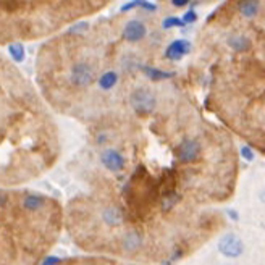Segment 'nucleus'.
<instances>
[{
  "instance_id": "1",
  "label": "nucleus",
  "mask_w": 265,
  "mask_h": 265,
  "mask_svg": "<svg viewBox=\"0 0 265 265\" xmlns=\"http://www.w3.org/2000/svg\"><path fill=\"white\" fill-rule=\"evenodd\" d=\"M129 102H131V107L134 108L136 113L139 115H149L155 110L157 105V100H155V95L146 88H138L131 92L129 97Z\"/></svg>"
},
{
  "instance_id": "2",
  "label": "nucleus",
  "mask_w": 265,
  "mask_h": 265,
  "mask_svg": "<svg viewBox=\"0 0 265 265\" xmlns=\"http://www.w3.org/2000/svg\"><path fill=\"white\" fill-rule=\"evenodd\" d=\"M94 78V71L92 67L86 62H78L71 67L70 71V81L73 86L76 88H88L90 83H92Z\"/></svg>"
},
{
  "instance_id": "3",
  "label": "nucleus",
  "mask_w": 265,
  "mask_h": 265,
  "mask_svg": "<svg viewBox=\"0 0 265 265\" xmlns=\"http://www.w3.org/2000/svg\"><path fill=\"white\" fill-rule=\"evenodd\" d=\"M218 251L222 252L225 257L235 259V257H239L243 254L244 244L238 235H235V233H228V235L222 236V239L218 241Z\"/></svg>"
},
{
  "instance_id": "4",
  "label": "nucleus",
  "mask_w": 265,
  "mask_h": 265,
  "mask_svg": "<svg viewBox=\"0 0 265 265\" xmlns=\"http://www.w3.org/2000/svg\"><path fill=\"white\" fill-rule=\"evenodd\" d=\"M199 152H200V146L194 139H184L177 147V157L181 162H194L197 159Z\"/></svg>"
},
{
  "instance_id": "5",
  "label": "nucleus",
  "mask_w": 265,
  "mask_h": 265,
  "mask_svg": "<svg viewBox=\"0 0 265 265\" xmlns=\"http://www.w3.org/2000/svg\"><path fill=\"white\" fill-rule=\"evenodd\" d=\"M100 162L110 172H121L123 167H125V159L115 149H105L100 155Z\"/></svg>"
},
{
  "instance_id": "6",
  "label": "nucleus",
  "mask_w": 265,
  "mask_h": 265,
  "mask_svg": "<svg viewBox=\"0 0 265 265\" xmlns=\"http://www.w3.org/2000/svg\"><path fill=\"white\" fill-rule=\"evenodd\" d=\"M146 36V26L139 19H131L123 29V39L128 42H139Z\"/></svg>"
},
{
  "instance_id": "7",
  "label": "nucleus",
  "mask_w": 265,
  "mask_h": 265,
  "mask_svg": "<svg viewBox=\"0 0 265 265\" xmlns=\"http://www.w3.org/2000/svg\"><path fill=\"white\" fill-rule=\"evenodd\" d=\"M189 50H191L189 42L184 41V39H177V41H173L167 47L165 57L170 58V60H179V58H183Z\"/></svg>"
},
{
  "instance_id": "8",
  "label": "nucleus",
  "mask_w": 265,
  "mask_h": 265,
  "mask_svg": "<svg viewBox=\"0 0 265 265\" xmlns=\"http://www.w3.org/2000/svg\"><path fill=\"white\" fill-rule=\"evenodd\" d=\"M102 218L108 226H118L123 222V213L116 205H110L107 209H103Z\"/></svg>"
},
{
  "instance_id": "9",
  "label": "nucleus",
  "mask_w": 265,
  "mask_h": 265,
  "mask_svg": "<svg viewBox=\"0 0 265 265\" xmlns=\"http://www.w3.org/2000/svg\"><path fill=\"white\" fill-rule=\"evenodd\" d=\"M45 204V199L39 194H26L23 197V207L28 212H37L41 210Z\"/></svg>"
},
{
  "instance_id": "10",
  "label": "nucleus",
  "mask_w": 265,
  "mask_h": 265,
  "mask_svg": "<svg viewBox=\"0 0 265 265\" xmlns=\"http://www.w3.org/2000/svg\"><path fill=\"white\" fill-rule=\"evenodd\" d=\"M259 6H261L259 0H243L239 3V13L244 18H254L259 13Z\"/></svg>"
},
{
  "instance_id": "11",
  "label": "nucleus",
  "mask_w": 265,
  "mask_h": 265,
  "mask_svg": "<svg viewBox=\"0 0 265 265\" xmlns=\"http://www.w3.org/2000/svg\"><path fill=\"white\" fill-rule=\"evenodd\" d=\"M142 71H144V75L147 78H151L152 81L170 80V78L175 76L173 71H164V70H159V68H152V67H144V68H142Z\"/></svg>"
},
{
  "instance_id": "12",
  "label": "nucleus",
  "mask_w": 265,
  "mask_h": 265,
  "mask_svg": "<svg viewBox=\"0 0 265 265\" xmlns=\"http://www.w3.org/2000/svg\"><path fill=\"white\" fill-rule=\"evenodd\" d=\"M142 243V238L138 231H129L125 235V238H123V248H125L126 251H134V249H138L139 246Z\"/></svg>"
},
{
  "instance_id": "13",
  "label": "nucleus",
  "mask_w": 265,
  "mask_h": 265,
  "mask_svg": "<svg viewBox=\"0 0 265 265\" xmlns=\"http://www.w3.org/2000/svg\"><path fill=\"white\" fill-rule=\"evenodd\" d=\"M228 45H230L233 50H236V52H244V50L249 49L251 41L246 36H243V34H235V36H231L228 39Z\"/></svg>"
},
{
  "instance_id": "14",
  "label": "nucleus",
  "mask_w": 265,
  "mask_h": 265,
  "mask_svg": "<svg viewBox=\"0 0 265 265\" xmlns=\"http://www.w3.org/2000/svg\"><path fill=\"white\" fill-rule=\"evenodd\" d=\"M116 81H118V75L115 73V71H107V73H103L102 76H100V80H99V86L102 88V89H112L115 84H116Z\"/></svg>"
},
{
  "instance_id": "15",
  "label": "nucleus",
  "mask_w": 265,
  "mask_h": 265,
  "mask_svg": "<svg viewBox=\"0 0 265 265\" xmlns=\"http://www.w3.org/2000/svg\"><path fill=\"white\" fill-rule=\"evenodd\" d=\"M8 54L15 62H23L24 60V47L19 42H13L8 45Z\"/></svg>"
},
{
  "instance_id": "16",
  "label": "nucleus",
  "mask_w": 265,
  "mask_h": 265,
  "mask_svg": "<svg viewBox=\"0 0 265 265\" xmlns=\"http://www.w3.org/2000/svg\"><path fill=\"white\" fill-rule=\"evenodd\" d=\"M178 199H179V197L177 196V194H175V191L170 192V194H165L164 199L160 200V202H162V210H164V212H168L175 204L178 202Z\"/></svg>"
},
{
  "instance_id": "17",
  "label": "nucleus",
  "mask_w": 265,
  "mask_h": 265,
  "mask_svg": "<svg viewBox=\"0 0 265 265\" xmlns=\"http://www.w3.org/2000/svg\"><path fill=\"white\" fill-rule=\"evenodd\" d=\"M186 23L183 21V18H178V16H168L164 19V23H162V26H164L165 29H170V28H179V26H184Z\"/></svg>"
},
{
  "instance_id": "18",
  "label": "nucleus",
  "mask_w": 265,
  "mask_h": 265,
  "mask_svg": "<svg viewBox=\"0 0 265 265\" xmlns=\"http://www.w3.org/2000/svg\"><path fill=\"white\" fill-rule=\"evenodd\" d=\"M88 23L86 21H83V23H78V24H75V26H71V28L68 29V32L70 34H80V32H83V31H86L88 29Z\"/></svg>"
},
{
  "instance_id": "19",
  "label": "nucleus",
  "mask_w": 265,
  "mask_h": 265,
  "mask_svg": "<svg viewBox=\"0 0 265 265\" xmlns=\"http://www.w3.org/2000/svg\"><path fill=\"white\" fill-rule=\"evenodd\" d=\"M142 3H144V0H131V2L123 5L120 8V11H129V10H133L134 6H142Z\"/></svg>"
},
{
  "instance_id": "20",
  "label": "nucleus",
  "mask_w": 265,
  "mask_h": 265,
  "mask_svg": "<svg viewBox=\"0 0 265 265\" xmlns=\"http://www.w3.org/2000/svg\"><path fill=\"white\" fill-rule=\"evenodd\" d=\"M196 19H197V15H196V11H194V10H187L183 15V21L186 24H191V23L196 21Z\"/></svg>"
},
{
  "instance_id": "21",
  "label": "nucleus",
  "mask_w": 265,
  "mask_h": 265,
  "mask_svg": "<svg viewBox=\"0 0 265 265\" xmlns=\"http://www.w3.org/2000/svg\"><path fill=\"white\" fill-rule=\"evenodd\" d=\"M241 155H243L246 160H249V162L254 159V152H252L248 146H243V147H241Z\"/></svg>"
},
{
  "instance_id": "22",
  "label": "nucleus",
  "mask_w": 265,
  "mask_h": 265,
  "mask_svg": "<svg viewBox=\"0 0 265 265\" xmlns=\"http://www.w3.org/2000/svg\"><path fill=\"white\" fill-rule=\"evenodd\" d=\"M172 3L175 6H186L187 3H189V0H172Z\"/></svg>"
},
{
  "instance_id": "23",
  "label": "nucleus",
  "mask_w": 265,
  "mask_h": 265,
  "mask_svg": "<svg viewBox=\"0 0 265 265\" xmlns=\"http://www.w3.org/2000/svg\"><path fill=\"white\" fill-rule=\"evenodd\" d=\"M55 262H60V259H58V257H47V259H44V261H42L44 265L45 264H55Z\"/></svg>"
},
{
  "instance_id": "24",
  "label": "nucleus",
  "mask_w": 265,
  "mask_h": 265,
  "mask_svg": "<svg viewBox=\"0 0 265 265\" xmlns=\"http://www.w3.org/2000/svg\"><path fill=\"white\" fill-rule=\"evenodd\" d=\"M228 213H230V217H231V218H235V220L238 218V215H236V212H233V210H228Z\"/></svg>"
}]
</instances>
